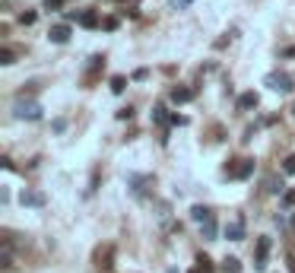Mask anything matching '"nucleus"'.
<instances>
[{
    "label": "nucleus",
    "mask_w": 295,
    "mask_h": 273,
    "mask_svg": "<svg viewBox=\"0 0 295 273\" xmlns=\"http://www.w3.org/2000/svg\"><path fill=\"white\" fill-rule=\"evenodd\" d=\"M267 254H270V239H267V235H261V239H257V261H254V270L257 273L267 270Z\"/></svg>",
    "instance_id": "nucleus-3"
},
{
    "label": "nucleus",
    "mask_w": 295,
    "mask_h": 273,
    "mask_svg": "<svg viewBox=\"0 0 295 273\" xmlns=\"http://www.w3.org/2000/svg\"><path fill=\"white\" fill-rule=\"evenodd\" d=\"M283 172H286V175H295V153L283 162Z\"/></svg>",
    "instance_id": "nucleus-18"
},
{
    "label": "nucleus",
    "mask_w": 295,
    "mask_h": 273,
    "mask_svg": "<svg viewBox=\"0 0 295 273\" xmlns=\"http://www.w3.org/2000/svg\"><path fill=\"white\" fill-rule=\"evenodd\" d=\"M226 239H229V242H242V239H245V223H242V220L229 223V226H226Z\"/></svg>",
    "instance_id": "nucleus-7"
},
{
    "label": "nucleus",
    "mask_w": 295,
    "mask_h": 273,
    "mask_svg": "<svg viewBox=\"0 0 295 273\" xmlns=\"http://www.w3.org/2000/svg\"><path fill=\"white\" fill-rule=\"evenodd\" d=\"M118 118H121V121H124V118L131 121V118H134V112H131V108H121V112H118Z\"/></svg>",
    "instance_id": "nucleus-25"
},
{
    "label": "nucleus",
    "mask_w": 295,
    "mask_h": 273,
    "mask_svg": "<svg viewBox=\"0 0 295 273\" xmlns=\"http://www.w3.org/2000/svg\"><path fill=\"white\" fill-rule=\"evenodd\" d=\"M251 175H254V159H242V166L232 172V178H242V181L251 178Z\"/></svg>",
    "instance_id": "nucleus-10"
},
{
    "label": "nucleus",
    "mask_w": 295,
    "mask_h": 273,
    "mask_svg": "<svg viewBox=\"0 0 295 273\" xmlns=\"http://www.w3.org/2000/svg\"><path fill=\"white\" fill-rule=\"evenodd\" d=\"M188 4H191V0H172V10H184Z\"/></svg>",
    "instance_id": "nucleus-24"
},
{
    "label": "nucleus",
    "mask_w": 295,
    "mask_h": 273,
    "mask_svg": "<svg viewBox=\"0 0 295 273\" xmlns=\"http://www.w3.org/2000/svg\"><path fill=\"white\" fill-rule=\"evenodd\" d=\"M267 191H273V194H276V191H283V181H276V178H270V181H267Z\"/></svg>",
    "instance_id": "nucleus-21"
},
{
    "label": "nucleus",
    "mask_w": 295,
    "mask_h": 273,
    "mask_svg": "<svg viewBox=\"0 0 295 273\" xmlns=\"http://www.w3.org/2000/svg\"><path fill=\"white\" fill-rule=\"evenodd\" d=\"M124 86H127L124 77H112V93H124Z\"/></svg>",
    "instance_id": "nucleus-17"
},
{
    "label": "nucleus",
    "mask_w": 295,
    "mask_h": 273,
    "mask_svg": "<svg viewBox=\"0 0 295 273\" xmlns=\"http://www.w3.org/2000/svg\"><path fill=\"white\" fill-rule=\"evenodd\" d=\"M197 267H200V270H210V273H213V264H210V258H204V254L197 258Z\"/></svg>",
    "instance_id": "nucleus-20"
},
{
    "label": "nucleus",
    "mask_w": 295,
    "mask_h": 273,
    "mask_svg": "<svg viewBox=\"0 0 295 273\" xmlns=\"http://www.w3.org/2000/svg\"><path fill=\"white\" fill-rule=\"evenodd\" d=\"M61 4H64V0H45V7H48V10H58Z\"/></svg>",
    "instance_id": "nucleus-26"
},
{
    "label": "nucleus",
    "mask_w": 295,
    "mask_h": 273,
    "mask_svg": "<svg viewBox=\"0 0 295 273\" xmlns=\"http://www.w3.org/2000/svg\"><path fill=\"white\" fill-rule=\"evenodd\" d=\"M292 232H295V216H292Z\"/></svg>",
    "instance_id": "nucleus-28"
},
{
    "label": "nucleus",
    "mask_w": 295,
    "mask_h": 273,
    "mask_svg": "<svg viewBox=\"0 0 295 273\" xmlns=\"http://www.w3.org/2000/svg\"><path fill=\"white\" fill-rule=\"evenodd\" d=\"M191 99H194L191 89H184V86H175V89H172V102H175V105H184V102H191Z\"/></svg>",
    "instance_id": "nucleus-11"
},
{
    "label": "nucleus",
    "mask_w": 295,
    "mask_h": 273,
    "mask_svg": "<svg viewBox=\"0 0 295 273\" xmlns=\"http://www.w3.org/2000/svg\"><path fill=\"white\" fill-rule=\"evenodd\" d=\"M270 89H276V93H292L295 89V80L289 77V74H283V70H273V74H267V80H264Z\"/></svg>",
    "instance_id": "nucleus-1"
},
{
    "label": "nucleus",
    "mask_w": 295,
    "mask_h": 273,
    "mask_svg": "<svg viewBox=\"0 0 295 273\" xmlns=\"http://www.w3.org/2000/svg\"><path fill=\"white\" fill-rule=\"evenodd\" d=\"M216 220H213V216H210V220H204V223H200V235H204V239L207 242H216Z\"/></svg>",
    "instance_id": "nucleus-9"
},
{
    "label": "nucleus",
    "mask_w": 295,
    "mask_h": 273,
    "mask_svg": "<svg viewBox=\"0 0 295 273\" xmlns=\"http://www.w3.org/2000/svg\"><path fill=\"white\" fill-rule=\"evenodd\" d=\"M169 273H178V270H169Z\"/></svg>",
    "instance_id": "nucleus-30"
},
{
    "label": "nucleus",
    "mask_w": 295,
    "mask_h": 273,
    "mask_svg": "<svg viewBox=\"0 0 295 273\" xmlns=\"http://www.w3.org/2000/svg\"><path fill=\"white\" fill-rule=\"evenodd\" d=\"M194 273H210V270H200V267H194Z\"/></svg>",
    "instance_id": "nucleus-27"
},
{
    "label": "nucleus",
    "mask_w": 295,
    "mask_h": 273,
    "mask_svg": "<svg viewBox=\"0 0 295 273\" xmlns=\"http://www.w3.org/2000/svg\"><path fill=\"white\" fill-rule=\"evenodd\" d=\"M257 93H245V96H238V112H251V108H257Z\"/></svg>",
    "instance_id": "nucleus-8"
},
{
    "label": "nucleus",
    "mask_w": 295,
    "mask_h": 273,
    "mask_svg": "<svg viewBox=\"0 0 295 273\" xmlns=\"http://www.w3.org/2000/svg\"><path fill=\"white\" fill-rule=\"evenodd\" d=\"M292 118H295V105H292Z\"/></svg>",
    "instance_id": "nucleus-29"
},
{
    "label": "nucleus",
    "mask_w": 295,
    "mask_h": 273,
    "mask_svg": "<svg viewBox=\"0 0 295 273\" xmlns=\"http://www.w3.org/2000/svg\"><path fill=\"white\" fill-rule=\"evenodd\" d=\"M20 23H23V26H32V23H35V13H23Z\"/></svg>",
    "instance_id": "nucleus-22"
},
{
    "label": "nucleus",
    "mask_w": 295,
    "mask_h": 273,
    "mask_svg": "<svg viewBox=\"0 0 295 273\" xmlns=\"http://www.w3.org/2000/svg\"><path fill=\"white\" fill-rule=\"evenodd\" d=\"M0 64H4V67H10V64H16V54H13L10 48H0Z\"/></svg>",
    "instance_id": "nucleus-16"
},
{
    "label": "nucleus",
    "mask_w": 295,
    "mask_h": 273,
    "mask_svg": "<svg viewBox=\"0 0 295 273\" xmlns=\"http://www.w3.org/2000/svg\"><path fill=\"white\" fill-rule=\"evenodd\" d=\"M77 23H80L83 29H96V26H99V16L92 13V10H86V13H80V16H77Z\"/></svg>",
    "instance_id": "nucleus-12"
},
{
    "label": "nucleus",
    "mask_w": 295,
    "mask_h": 273,
    "mask_svg": "<svg viewBox=\"0 0 295 273\" xmlns=\"http://www.w3.org/2000/svg\"><path fill=\"white\" fill-rule=\"evenodd\" d=\"M48 39H51L54 45H67V42H70V26H64V23H61V26H51V29H48Z\"/></svg>",
    "instance_id": "nucleus-5"
},
{
    "label": "nucleus",
    "mask_w": 295,
    "mask_h": 273,
    "mask_svg": "<svg viewBox=\"0 0 295 273\" xmlns=\"http://www.w3.org/2000/svg\"><path fill=\"white\" fill-rule=\"evenodd\" d=\"M105 29H108V32L118 29V20H115V16H108V20H105Z\"/></svg>",
    "instance_id": "nucleus-23"
},
{
    "label": "nucleus",
    "mask_w": 295,
    "mask_h": 273,
    "mask_svg": "<svg viewBox=\"0 0 295 273\" xmlns=\"http://www.w3.org/2000/svg\"><path fill=\"white\" fill-rule=\"evenodd\" d=\"M16 118H26V121H39L42 118V105L39 102H16Z\"/></svg>",
    "instance_id": "nucleus-2"
},
{
    "label": "nucleus",
    "mask_w": 295,
    "mask_h": 273,
    "mask_svg": "<svg viewBox=\"0 0 295 273\" xmlns=\"http://www.w3.org/2000/svg\"><path fill=\"white\" fill-rule=\"evenodd\" d=\"M20 204H23V207H45V194H39V191H23V194H20Z\"/></svg>",
    "instance_id": "nucleus-6"
},
{
    "label": "nucleus",
    "mask_w": 295,
    "mask_h": 273,
    "mask_svg": "<svg viewBox=\"0 0 295 273\" xmlns=\"http://www.w3.org/2000/svg\"><path fill=\"white\" fill-rule=\"evenodd\" d=\"M153 121H156V124H172V115H169V112H165V108L159 105L156 112H153Z\"/></svg>",
    "instance_id": "nucleus-15"
},
{
    "label": "nucleus",
    "mask_w": 295,
    "mask_h": 273,
    "mask_svg": "<svg viewBox=\"0 0 295 273\" xmlns=\"http://www.w3.org/2000/svg\"><path fill=\"white\" fill-rule=\"evenodd\" d=\"M283 207H295V188L283 194Z\"/></svg>",
    "instance_id": "nucleus-19"
},
{
    "label": "nucleus",
    "mask_w": 295,
    "mask_h": 273,
    "mask_svg": "<svg viewBox=\"0 0 295 273\" xmlns=\"http://www.w3.org/2000/svg\"><path fill=\"white\" fill-rule=\"evenodd\" d=\"M96 264H99L102 270H112V267H115V245H102V248H96Z\"/></svg>",
    "instance_id": "nucleus-4"
},
{
    "label": "nucleus",
    "mask_w": 295,
    "mask_h": 273,
    "mask_svg": "<svg viewBox=\"0 0 295 273\" xmlns=\"http://www.w3.org/2000/svg\"><path fill=\"white\" fill-rule=\"evenodd\" d=\"M210 216H213V213H210L207 207H200V204L191 210V220H194V223H204V220H210Z\"/></svg>",
    "instance_id": "nucleus-13"
},
{
    "label": "nucleus",
    "mask_w": 295,
    "mask_h": 273,
    "mask_svg": "<svg viewBox=\"0 0 295 273\" xmlns=\"http://www.w3.org/2000/svg\"><path fill=\"white\" fill-rule=\"evenodd\" d=\"M223 273H242V261H238V258H226L223 261Z\"/></svg>",
    "instance_id": "nucleus-14"
}]
</instances>
